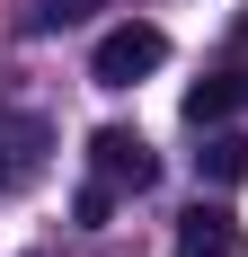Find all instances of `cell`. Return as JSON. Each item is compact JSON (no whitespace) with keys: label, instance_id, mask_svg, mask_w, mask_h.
I'll return each mask as SVG.
<instances>
[{"label":"cell","instance_id":"cell-1","mask_svg":"<svg viewBox=\"0 0 248 257\" xmlns=\"http://www.w3.org/2000/svg\"><path fill=\"white\" fill-rule=\"evenodd\" d=\"M160 62H169V36H160L151 18H124V27H106V36H98L89 80H98V89H133V80H151Z\"/></svg>","mask_w":248,"mask_h":257},{"label":"cell","instance_id":"cell-2","mask_svg":"<svg viewBox=\"0 0 248 257\" xmlns=\"http://www.w3.org/2000/svg\"><path fill=\"white\" fill-rule=\"evenodd\" d=\"M89 169H98L115 195H151V186H160V151H151L133 124H98L89 133Z\"/></svg>","mask_w":248,"mask_h":257},{"label":"cell","instance_id":"cell-3","mask_svg":"<svg viewBox=\"0 0 248 257\" xmlns=\"http://www.w3.org/2000/svg\"><path fill=\"white\" fill-rule=\"evenodd\" d=\"M177 257H248V239H239V222L222 204H195L177 222Z\"/></svg>","mask_w":248,"mask_h":257},{"label":"cell","instance_id":"cell-4","mask_svg":"<svg viewBox=\"0 0 248 257\" xmlns=\"http://www.w3.org/2000/svg\"><path fill=\"white\" fill-rule=\"evenodd\" d=\"M248 106V71H213V80H195V89H186V124H230V115H239Z\"/></svg>","mask_w":248,"mask_h":257},{"label":"cell","instance_id":"cell-5","mask_svg":"<svg viewBox=\"0 0 248 257\" xmlns=\"http://www.w3.org/2000/svg\"><path fill=\"white\" fill-rule=\"evenodd\" d=\"M195 169H204L213 186H239V178H248V133H213V142L195 151Z\"/></svg>","mask_w":248,"mask_h":257},{"label":"cell","instance_id":"cell-6","mask_svg":"<svg viewBox=\"0 0 248 257\" xmlns=\"http://www.w3.org/2000/svg\"><path fill=\"white\" fill-rule=\"evenodd\" d=\"M71 213H80V231H106V213H115V186H106V178H89V186L71 195Z\"/></svg>","mask_w":248,"mask_h":257},{"label":"cell","instance_id":"cell-7","mask_svg":"<svg viewBox=\"0 0 248 257\" xmlns=\"http://www.w3.org/2000/svg\"><path fill=\"white\" fill-rule=\"evenodd\" d=\"M27 18H36V27H62V18H80V0H36Z\"/></svg>","mask_w":248,"mask_h":257},{"label":"cell","instance_id":"cell-8","mask_svg":"<svg viewBox=\"0 0 248 257\" xmlns=\"http://www.w3.org/2000/svg\"><path fill=\"white\" fill-rule=\"evenodd\" d=\"M239 53H248V18H239Z\"/></svg>","mask_w":248,"mask_h":257},{"label":"cell","instance_id":"cell-9","mask_svg":"<svg viewBox=\"0 0 248 257\" xmlns=\"http://www.w3.org/2000/svg\"><path fill=\"white\" fill-rule=\"evenodd\" d=\"M0 186H9V160H0Z\"/></svg>","mask_w":248,"mask_h":257}]
</instances>
